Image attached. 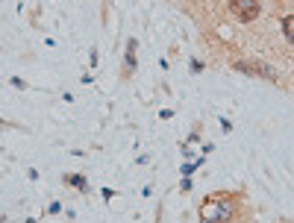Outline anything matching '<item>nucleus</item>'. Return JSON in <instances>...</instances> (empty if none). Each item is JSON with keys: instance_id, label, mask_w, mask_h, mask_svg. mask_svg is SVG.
I'll return each mask as SVG.
<instances>
[{"instance_id": "423d86ee", "label": "nucleus", "mask_w": 294, "mask_h": 223, "mask_svg": "<svg viewBox=\"0 0 294 223\" xmlns=\"http://www.w3.org/2000/svg\"><path fill=\"white\" fill-rule=\"evenodd\" d=\"M200 164H203V158H200V162H188V164H182V176H191Z\"/></svg>"}, {"instance_id": "f03ea898", "label": "nucleus", "mask_w": 294, "mask_h": 223, "mask_svg": "<svg viewBox=\"0 0 294 223\" xmlns=\"http://www.w3.org/2000/svg\"><path fill=\"white\" fill-rule=\"evenodd\" d=\"M229 9H232V12H235V18H238V21H256V18H259V9H262V6H259V0H229Z\"/></svg>"}, {"instance_id": "0eeeda50", "label": "nucleus", "mask_w": 294, "mask_h": 223, "mask_svg": "<svg viewBox=\"0 0 294 223\" xmlns=\"http://www.w3.org/2000/svg\"><path fill=\"white\" fill-rule=\"evenodd\" d=\"M188 65H191V70H194V74H200V70H203V62H197V59H191Z\"/></svg>"}, {"instance_id": "f257e3e1", "label": "nucleus", "mask_w": 294, "mask_h": 223, "mask_svg": "<svg viewBox=\"0 0 294 223\" xmlns=\"http://www.w3.org/2000/svg\"><path fill=\"white\" fill-rule=\"evenodd\" d=\"M229 218H232V206L229 202H209L203 212H200V223H229Z\"/></svg>"}, {"instance_id": "1a4fd4ad", "label": "nucleus", "mask_w": 294, "mask_h": 223, "mask_svg": "<svg viewBox=\"0 0 294 223\" xmlns=\"http://www.w3.org/2000/svg\"><path fill=\"white\" fill-rule=\"evenodd\" d=\"M180 188H182V191H191V179L182 176V185H180Z\"/></svg>"}, {"instance_id": "39448f33", "label": "nucleus", "mask_w": 294, "mask_h": 223, "mask_svg": "<svg viewBox=\"0 0 294 223\" xmlns=\"http://www.w3.org/2000/svg\"><path fill=\"white\" fill-rule=\"evenodd\" d=\"M65 182H68V185H74V188H80V191H86V188H89V182H86V176H68Z\"/></svg>"}, {"instance_id": "7ed1b4c3", "label": "nucleus", "mask_w": 294, "mask_h": 223, "mask_svg": "<svg viewBox=\"0 0 294 223\" xmlns=\"http://www.w3.org/2000/svg\"><path fill=\"white\" fill-rule=\"evenodd\" d=\"M235 70L250 74V76H262V80H273V68L265 62H235Z\"/></svg>"}, {"instance_id": "20e7f679", "label": "nucleus", "mask_w": 294, "mask_h": 223, "mask_svg": "<svg viewBox=\"0 0 294 223\" xmlns=\"http://www.w3.org/2000/svg\"><path fill=\"white\" fill-rule=\"evenodd\" d=\"M291 24H294L291 15H285V18H282V32H285V38H288V42H294V30H291Z\"/></svg>"}, {"instance_id": "6e6552de", "label": "nucleus", "mask_w": 294, "mask_h": 223, "mask_svg": "<svg viewBox=\"0 0 294 223\" xmlns=\"http://www.w3.org/2000/svg\"><path fill=\"white\" fill-rule=\"evenodd\" d=\"M47 212H50V214H59V212H62V206H59V202H50V208H47Z\"/></svg>"}]
</instances>
